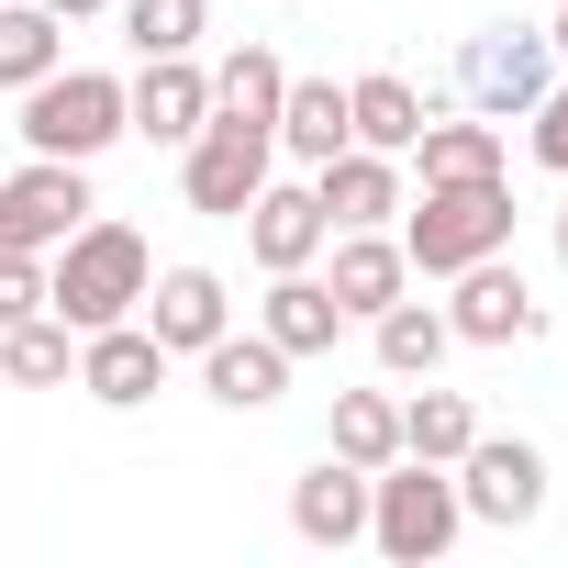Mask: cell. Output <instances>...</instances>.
<instances>
[{
  "label": "cell",
  "instance_id": "cell-1",
  "mask_svg": "<svg viewBox=\"0 0 568 568\" xmlns=\"http://www.w3.org/2000/svg\"><path fill=\"white\" fill-rule=\"evenodd\" d=\"M145 278H156V245H145L134 223L90 212V223L45 256V313H57L68 335H101V324H123V313L145 302Z\"/></svg>",
  "mask_w": 568,
  "mask_h": 568
},
{
  "label": "cell",
  "instance_id": "cell-2",
  "mask_svg": "<svg viewBox=\"0 0 568 568\" xmlns=\"http://www.w3.org/2000/svg\"><path fill=\"white\" fill-rule=\"evenodd\" d=\"M513 245V179H424V201H402V256L424 278H457L468 256Z\"/></svg>",
  "mask_w": 568,
  "mask_h": 568
},
{
  "label": "cell",
  "instance_id": "cell-3",
  "mask_svg": "<svg viewBox=\"0 0 568 568\" xmlns=\"http://www.w3.org/2000/svg\"><path fill=\"white\" fill-rule=\"evenodd\" d=\"M457 535H468L457 468H435V457H390V468H368V546H379L390 568H435Z\"/></svg>",
  "mask_w": 568,
  "mask_h": 568
},
{
  "label": "cell",
  "instance_id": "cell-4",
  "mask_svg": "<svg viewBox=\"0 0 568 568\" xmlns=\"http://www.w3.org/2000/svg\"><path fill=\"white\" fill-rule=\"evenodd\" d=\"M134 123H123V79L112 68H45L23 90V156H112Z\"/></svg>",
  "mask_w": 568,
  "mask_h": 568
},
{
  "label": "cell",
  "instance_id": "cell-5",
  "mask_svg": "<svg viewBox=\"0 0 568 568\" xmlns=\"http://www.w3.org/2000/svg\"><path fill=\"white\" fill-rule=\"evenodd\" d=\"M546 79H557V45H546L535 23H490V34L457 45V101L490 112V123H524V112L546 101Z\"/></svg>",
  "mask_w": 568,
  "mask_h": 568
},
{
  "label": "cell",
  "instance_id": "cell-6",
  "mask_svg": "<svg viewBox=\"0 0 568 568\" xmlns=\"http://www.w3.org/2000/svg\"><path fill=\"white\" fill-rule=\"evenodd\" d=\"M267 168H278V134H267V123H234V112H212V123L179 145V190H190V212H212V223H234V212L267 190Z\"/></svg>",
  "mask_w": 568,
  "mask_h": 568
},
{
  "label": "cell",
  "instance_id": "cell-7",
  "mask_svg": "<svg viewBox=\"0 0 568 568\" xmlns=\"http://www.w3.org/2000/svg\"><path fill=\"white\" fill-rule=\"evenodd\" d=\"M90 212L101 201H90V168L79 156H23L12 179H0V245H12V256H57Z\"/></svg>",
  "mask_w": 568,
  "mask_h": 568
},
{
  "label": "cell",
  "instance_id": "cell-8",
  "mask_svg": "<svg viewBox=\"0 0 568 568\" xmlns=\"http://www.w3.org/2000/svg\"><path fill=\"white\" fill-rule=\"evenodd\" d=\"M457 501H468V524L524 535V524L546 513V446H535V435H468V457H457Z\"/></svg>",
  "mask_w": 568,
  "mask_h": 568
},
{
  "label": "cell",
  "instance_id": "cell-9",
  "mask_svg": "<svg viewBox=\"0 0 568 568\" xmlns=\"http://www.w3.org/2000/svg\"><path fill=\"white\" fill-rule=\"evenodd\" d=\"M446 335H457V346H524V335H546V302L524 291L513 245H501V256H468V267H457V302H446Z\"/></svg>",
  "mask_w": 568,
  "mask_h": 568
},
{
  "label": "cell",
  "instance_id": "cell-10",
  "mask_svg": "<svg viewBox=\"0 0 568 568\" xmlns=\"http://www.w3.org/2000/svg\"><path fill=\"white\" fill-rule=\"evenodd\" d=\"M168 346H156V324L145 313H123V324H101V335H79V390L101 402V413H145L156 390H168Z\"/></svg>",
  "mask_w": 568,
  "mask_h": 568
},
{
  "label": "cell",
  "instance_id": "cell-11",
  "mask_svg": "<svg viewBox=\"0 0 568 568\" xmlns=\"http://www.w3.org/2000/svg\"><path fill=\"white\" fill-rule=\"evenodd\" d=\"M123 123H134L145 145H190V134L212 123V68H201V57H145V68L123 79Z\"/></svg>",
  "mask_w": 568,
  "mask_h": 568
},
{
  "label": "cell",
  "instance_id": "cell-12",
  "mask_svg": "<svg viewBox=\"0 0 568 568\" xmlns=\"http://www.w3.org/2000/svg\"><path fill=\"white\" fill-rule=\"evenodd\" d=\"M234 223H245V256L256 267H324V234H335L324 201H313V179H278V168H267V190Z\"/></svg>",
  "mask_w": 568,
  "mask_h": 568
},
{
  "label": "cell",
  "instance_id": "cell-13",
  "mask_svg": "<svg viewBox=\"0 0 568 568\" xmlns=\"http://www.w3.org/2000/svg\"><path fill=\"white\" fill-rule=\"evenodd\" d=\"M324 291H335V313L346 324H368V313H390L402 291H413V256H402V234L390 223H357V234H324Z\"/></svg>",
  "mask_w": 568,
  "mask_h": 568
},
{
  "label": "cell",
  "instance_id": "cell-14",
  "mask_svg": "<svg viewBox=\"0 0 568 568\" xmlns=\"http://www.w3.org/2000/svg\"><path fill=\"white\" fill-rule=\"evenodd\" d=\"M291 535L302 546H324V557H346V546H368V468H346L335 446L291 479Z\"/></svg>",
  "mask_w": 568,
  "mask_h": 568
},
{
  "label": "cell",
  "instance_id": "cell-15",
  "mask_svg": "<svg viewBox=\"0 0 568 568\" xmlns=\"http://www.w3.org/2000/svg\"><path fill=\"white\" fill-rule=\"evenodd\" d=\"M134 313L156 324V346H168V357H201V346L234 324V291H223V267H156Z\"/></svg>",
  "mask_w": 568,
  "mask_h": 568
},
{
  "label": "cell",
  "instance_id": "cell-16",
  "mask_svg": "<svg viewBox=\"0 0 568 568\" xmlns=\"http://www.w3.org/2000/svg\"><path fill=\"white\" fill-rule=\"evenodd\" d=\"M256 335L278 346V357H335V335H346V313H335V291H324V267H267V302H256Z\"/></svg>",
  "mask_w": 568,
  "mask_h": 568
},
{
  "label": "cell",
  "instance_id": "cell-17",
  "mask_svg": "<svg viewBox=\"0 0 568 568\" xmlns=\"http://www.w3.org/2000/svg\"><path fill=\"white\" fill-rule=\"evenodd\" d=\"M302 179H313V201H324L335 234H357V223H402V156H379V145H335V156L302 168Z\"/></svg>",
  "mask_w": 568,
  "mask_h": 568
},
{
  "label": "cell",
  "instance_id": "cell-18",
  "mask_svg": "<svg viewBox=\"0 0 568 568\" xmlns=\"http://www.w3.org/2000/svg\"><path fill=\"white\" fill-rule=\"evenodd\" d=\"M190 368H201V390H212L223 413H267L278 390H291V357H278L267 335H234V324H223V335H212Z\"/></svg>",
  "mask_w": 568,
  "mask_h": 568
},
{
  "label": "cell",
  "instance_id": "cell-19",
  "mask_svg": "<svg viewBox=\"0 0 568 568\" xmlns=\"http://www.w3.org/2000/svg\"><path fill=\"white\" fill-rule=\"evenodd\" d=\"M435 123V90H413L402 68H368V79H346V134L357 145H379V156H413V134Z\"/></svg>",
  "mask_w": 568,
  "mask_h": 568
},
{
  "label": "cell",
  "instance_id": "cell-20",
  "mask_svg": "<svg viewBox=\"0 0 568 568\" xmlns=\"http://www.w3.org/2000/svg\"><path fill=\"white\" fill-rule=\"evenodd\" d=\"M368 346H379V379H435L457 335H446V302H413L402 291L390 313H368Z\"/></svg>",
  "mask_w": 568,
  "mask_h": 568
},
{
  "label": "cell",
  "instance_id": "cell-21",
  "mask_svg": "<svg viewBox=\"0 0 568 568\" xmlns=\"http://www.w3.org/2000/svg\"><path fill=\"white\" fill-rule=\"evenodd\" d=\"M402 168H424V179H513V145H501L490 112H468V123H424Z\"/></svg>",
  "mask_w": 568,
  "mask_h": 568
},
{
  "label": "cell",
  "instance_id": "cell-22",
  "mask_svg": "<svg viewBox=\"0 0 568 568\" xmlns=\"http://www.w3.org/2000/svg\"><path fill=\"white\" fill-rule=\"evenodd\" d=\"M335 145H357V134H346V90H335V79H291V90H278V156H291V168H324Z\"/></svg>",
  "mask_w": 568,
  "mask_h": 568
},
{
  "label": "cell",
  "instance_id": "cell-23",
  "mask_svg": "<svg viewBox=\"0 0 568 568\" xmlns=\"http://www.w3.org/2000/svg\"><path fill=\"white\" fill-rule=\"evenodd\" d=\"M324 446H335L346 468H390V457H402V390H335Z\"/></svg>",
  "mask_w": 568,
  "mask_h": 568
},
{
  "label": "cell",
  "instance_id": "cell-24",
  "mask_svg": "<svg viewBox=\"0 0 568 568\" xmlns=\"http://www.w3.org/2000/svg\"><path fill=\"white\" fill-rule=\"evenodd\" d=\"M468 435H479V413H468V390H413L402 379V457H435V468H457L468 457Z\"/></svg>",
  "mask_w": 568,
  "mask_h": 568
},
{
  "label": "cell",
  "instance_id": "cell-25",
  "mask_svg": "<svg viewBox=\"0 0 568 568\" xmlns=\"http://www.w3.org/2000/svg\"><path fill=\"white\" fill-rule=\"evenodd\" d=\"M45 68H68V23L45 0H0V90H34Z\"/></svg>",
  "mask_w": 568,
  "mask_h": 568
},
{
  "label": "cell",
  "instance_id": "cell-26",
  "mask_svg": "<svg viewBox=\"0 0 568 568\" xmlns=\"http://www.w3.org/2000/svg\"><path fill=\"white\" fill-rule=\"evenodd\" d=\"M0 379H12V390H57V379H79V335H68L57 313L12 324V335H0Z\"/></svg>",
  "mask_w": 568,
  "mask_h": 568
},
{
  "label": "cell",
  "instance_id": "cell-27",
  "mask_svg": "<svg viewBox=\"0 0 568 568\" xmlns=\"http://www.w3.org/2000/svg\"><path fill=\"white\" fill-rule=\"evenodd\" d=\"M278 90H291V68H278L267 45H234V57L212 68V112H234V123H267V134H278Z\"/></svg>",
  "mask_w": 568,
  "mask_h": 568
},
{
  "label": "cell",
  "instance_id": "cell-28",
  "mask_svg": "<svg viewBox=\"0 0 568 568\" xmlns=\"http://www.w3.org/2000/svg\"><path fill=\"white\" fill-rule=\"evenodd\" d=\"M212 0H123V45L134 57H201Z\"/></svg>",
  "mask_w": 568,
  "mask_h": 568
},
{
  "label": "cell",
  "instance_id": "cell-29",
  "mask_svg": "<svg viewBox=\"0 0 568 568\" xmlns=\"http://www.w3.org/2000/svg\"><path fill=\"white\" fill-rule=\"evenodd\" d=\"M524 145H535V168H546V179H568V68H557V79H546V101L524 112Z\"/></svg>",
  "mask_w": 568,
  "mask_h": 568
},
{
  "label": "cell",
  "instance_id": "cell-30",
  "mask_svg": "<svg viewBox=\"0 0 568 568\" xmlns=\"http://www.w3.org/2000/svg\"><path fill=\"white\" fill-rule=\"evenodd\" d=\"M34 313H45V256H12V245H0V335L34 324Z\"/></svg>",
  "mask_w": 568,
  "mask_h": 568
},
{
  "label": "cell",
  "instance_id": "cell-31",
  "mask_svg": "<svg viewBox=\"0 0 568 568\" xmlns=\"http://www.w3.org/2000/svg\"><path fill=\"white\" fill-rule=\"evenodd\" d=\"M45 12H57V23H90V12H112V0H45Z\"/></svg>",
  "mask_w": 568,
  "mask_h": 568
},
{
  "label": "cell",
  "instance_id": "cell-32",
  "mask_svg": "<svg viewBox=\"0 0 568 568\" xmlns=\"http://www.w3.org/2000/svg\"><path fill=\"white\" fill-rule=\"evenodd\" d=\"M546 45H557V68H568V0H557V23H546Z\"/></svg>",
  "mask_w": 568,
  "mask_h": 568
},
{
  "label": "cell",
  "instance_id": "cell-33",
  "mask_svg": "<svg viewBox=\"0 0 568 568\" xmlns=\"http://www.w3.org/2000/svg\"><path fill=\"white\" fill-rule=\"evenodd\" d=\"M557 267H568V201H557Z\"/></svg>",
  "mask_w": 568,
  "mask_h": 568
}]
</instances>
